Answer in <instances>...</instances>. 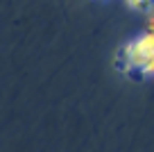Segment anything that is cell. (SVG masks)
<instances>
[{
    "label": "cell",
    "instance_id": "cell-1",
    "mask_svg": "<svg viewBox=\"0 0 154 152\" xmlns=\"http://www.w3.org/2000/svg\"><path fill=\"white\" fill-rule=\"evenodd\" d=\"M152 57H154V32L145 30L140 36H136L118 52V68L143 75L145 66L149 64Z\"/></svg>",
    "mask_w": 154,
    "mask_h": 152
},
{
    "label": "cell",
    "instance_id": "cell-2",
    "mask_svg": "<svg viewBox=\"0 0 154 152\" xmlns=\"http://www.w3.org/2000/svg\"><path fill=\"white\" fill-rule=\"evenodd\" d=\"M127 5L143 14H154V0H127Z\"/></svg>",
    "mask_w": 154,
    "mask_h": 152
},
{
    "label": "cell",
    "instance_id": "cell-3",
    "mask_svg": "<svg viewBox=\"0 0 154 152\" xmlns=\"http://www.w3.org/2000/svg\"><path fill=\"white\" fill-rule=\"evenodd\" d=\"M143 75H147V77H154V57L149 59V64H147V66H145Z\"/></svg>",
    "mask_w": 154,
    "mask_h": 152
}]
</instances>
